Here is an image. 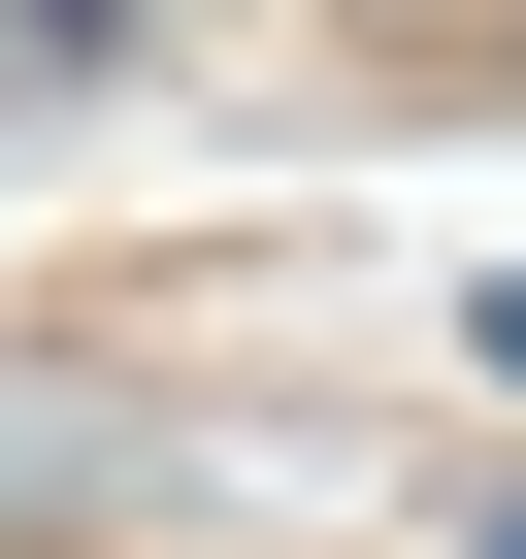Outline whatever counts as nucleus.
Here are the masks:
<instances>
[{"mask_svg": "<svg viewBox=\"0 0 526 559\" xmlns=\"http://www.w3.org/2000/svg\"><path fill=\"white\" fill-rule=\"evenodd\" d=\"M99 34H132V0H0V67H99Z\"/></svg>", "mask_w": 526, "mask_h": 559, "instance_id": "nucleus-1", "label": "nucleus"}, {"mask_svg": "<svg viewBox=\"0 0 526 559\" xmlns=\"http://www.w3.org/2000/svg\"><path fill=\"white\" fill-rule=\"evenodd\" d=\"M461 330H493V362H526V297H461Z\"/></svg>", "mask_w": 526, "mask_h": 559, "instance_id": "nucleus-2", "label": "nucleus"}]
</instances>
